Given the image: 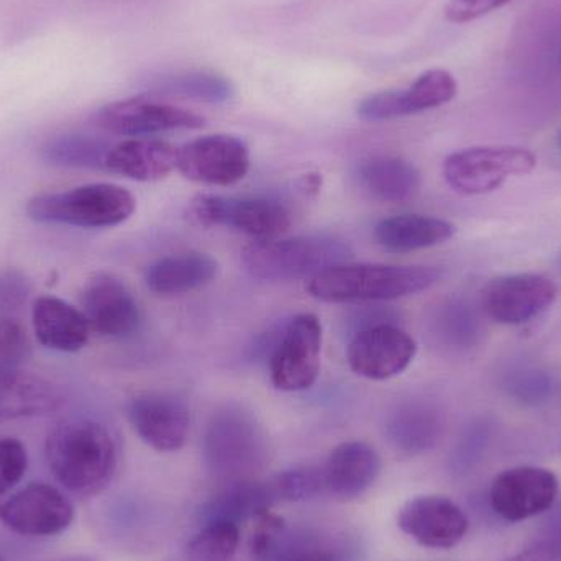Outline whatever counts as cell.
I'll list each match as a JSON object with an SVG mask.
<instances>
[{"instance_id": "1", "label": "cell", "mask_w": 561, "mask_h": 561, "mask_svg": "<svg viewBox=\"0 0 561 561\" xmlns=\"http://www.w3.org/2000/svg\"><path fill=\"white\" fill-rule=\"evenodd\" d=\"M46 463L59 484L94 496L107 488L117 470V444L107 427L89 419H72L49 431Z\"/></svg>"}, {"instance_id": "2", "label": "cell", "mask_w": 561, "mask_h": 561, "mask_svg": "<svg viewBox=\"0 0 561 561\" xmlns=\"http://www.w3.org/2000/svg\"><path fill=\"white\" fill-rule=\"evenodd\" d=\"M440 278L435 266L343 263L310 278L307 290L322 302H381L431 289Z\"/></svg>"}, {"instance_id": "3", "label": "cell", "mask_w": 561, "mask_h": 561, "mask_svg": "<svg viewBox=\"0 0 561 561\" xmlns=\"http://www.w3.org/2000/svg\"><path fill=\"white\" fill-rule=\"evenodd\" d=\"M353 250L333 236H300L290 239L256 240L245 247L242 263L252 278L286 283L313 278L352 260Z\"/></svg>"}, {"instance_id": "4", "label": "cell", "mask_w": 561, "mask_h": 561, "mask_svg": "<svg viewBox=\"0 0 561 561\" xmlns=\"http://www.w3.org/2000/svg\"><path fill=\"white\" fill-rule=\"evenodd\" d=\"M137 209L130 191L117 184L98 183L59 193L39 194L26 203V216L45 226L111 229L127 222Z\"/></svg>"}, {"instance_id": "5", "label": "cell", "mask_w": 561, "mask_h": 561, "mask_svg": "<svg viewBox=\"0 0 561 561\" xmlns=\"http://www.w3.org/2000/svg\"><path fill=\"white\" fill-rule=\"evenodd\" d=\"M204 454L210 470L220 477L247 480L266 457L265 435L255 415L242 405L219 409L207 425Z\"/></svg>"}, {"instance_id": "6", "label": "cell", "mask_w": 561, "mask_h": 561, "mask_svg": "<svg viewBox=\"0 0 561 561\" xmlns=\"http://www.w3.org/2000/svg\"><path fill=\"white\" fill-rule=\"evenodd\" d=\"M190 216L206 229L230 227L255 240L278 239L293 222L286 204L268 196L199 194L191 201Z\"/></svg>"}, {"instance_id": "7", "label": "cell", "mask_w": 561, "mask_h": 561, "mask_svg": "<svg viewBox=\"0 0 561 561\" xmlns=\"http://www.w3.org/2000/svg\"><path fill=\"white\" fill-rule=\"evenodd\" d=\"M537 158L519 147H473L444 161V178L455 193L481 196L500 190L510 178L533 173Z\"/></svg>"}, {"instance_id": "8", "label": "cell", "mask_w": 561, "mask_h": 561, "mask_svg": "<svg viewBox=\"0 0 561 561\" xmlns=\"http://www.w3.org/2000/svg\"><path fill=\"white\" fill-rule=\"evenodd\" d=\"M322 323L313 313H299L284 323L268 358L270 378L283 392L312 388L322 363Z\"/></svg>"}, {"instance_id": "9", "label": "cell", "mask_w": 561, "mask_h": 561, "mask_svg": "<svg viewBox=\"0 0 561 561\" xmlns=\"http://www.w3.org/2000/svg\"><path fill=\"white\" fill-rule=\"evenodd\" d=\"M91 124L105 134L144 138L174 130H196L206 118L187 108L176 107L151 98H130L99 108Z\"/></svg>"}, {"instance_id": "10", "label": "cell", "mask_w": 561, "mask_h": 561, "mask_svg": "<svg viewBox=\"0 0 561 561\" xmlns=\"http://www.w3.org/2000/svg\"><path fill=\"white\" fill-rule=\"evenodd\" d=\"M178 170L194 183L233 186L250 171V148L236 135H206L180 148Z\"/></svg>"}, {"instance_id": "11", "label": "cell", "mask_w": 561, "mask_h": 561, "mask_svg": "<svg viewBox=\"0 0 561 561\" xmlns=\"http://www.w3.org/2000/svg\"><path fill=\"white\" fill-rule=\"evenodd\" d=\"M417 355V343L396 323H381L353 333L346 362L355 375L386 381L409 368Z\"/></svg>"}, {"instance_id": "12", "label": "cell", "mask_w": 561, "mask_h": 561, "mask_svg": "<svg viewBox=\"0 0 561 561\" xmlns=\"http://www.w3.org/2000/svg\"><path fill=\"white\" fill-rule=\"evenodd\" d=\"M559 286L534 273L491 279L481 293V307L494 322L520 325L542 316L556 304Z\"/></svg>"}, {"instance_id": "13", "label": "cell", "mask_w": 561, "mask_h": 561, "mask_svg": "<svg viewBox=\"0 0 561 561\" xmlns=\"http://www.w3.org/2000/svg\"><path fill=\"white\" fill-rule=\"evenodd\" d=\"M127 417L138 437L161 454L181 450L190 437V408L170 392L135 396L128 402Z\"/></svg>"}, {"instance_id": "14", "label": "cell", "mask_w": 561, "mask_h": 561, "mask_svg": "<svg viewBox=\"0 0 561 561\" xmlns=\"http://www.w3.org/2000/svg\"><path fill=\"white\" fill-rule=\"evenodd\" d=\"M82 313L92 332L105 339H128L141 325V310L127 284L111 273H98L81 293Z\"/></svg>"}, {"instance_id": "15", "label": "cell", "mask_w": 561, "mask_h": 561, "mask_svg": "<svg viewBox=\"0 0 561 561\" xmlns=\"http://www.w3.org/2000/svg\"><path fill=\"white\" fill-rule=\"evenodd\" d=\"M0 520L20 536H56L71 526L75 506L56 488L32 483L0 506Z\"/></svg>"}, {"instance_id": "16", "label": "cell", "mask_w": 561, "mask_h": 561, "mask_svg": "<svg viewBox=\"0 0 561 561\" xmlns=\"http://www.w3.org/2000/svg\"><path fill=\"white\" fill-rule=\"evenodd\" d=\"M559 480L546 468H511L494 478L491 506L503 519L520 523L549 511L559 496Z\"/></svg>"}, {"instance_id": "17", "label": "cell", "mask_w": 561, "mask_h": 561, "mask_svg": "<svg viewBox=\"0 0 561 561\" xmlns=\"http://www.w3.org/2000/svg\"><path fill=\"white\" fill-rule=\"evenodd\" d=\"M458 84L445 69H431L419 76L405 91H382L363 99L358 117L365 122H388L421 114L454 101Z\"/></svg>"}, {"instance_id": "18", "label": "cell", "mask_w": 561, "mask_h": 561, "mask_svg": "<svg viewBox=\"0 0 561 561\" xmlns=\"http://www.w3.org/2000/svg\"><path fill=\"white\" fill-rule=\"evenodd\" d=\"M398 526L405 536L427 549L448 550L463 540L468 519L463 511L442 496H421L399 511Z\"/></svg>"}, {"instance_id": "19", "label": "cell", "mask_w": 561, "mask_h": 561, "mask_svg": "<svg viewBox=\"0 0 561 561\" xmlns=\"http://www.w3.org/2000/svg\"><path fill=\"white\" fill-rule=\"evenodd\" d=\"M381 473V458L366 442H343L333 448L322 470L323 490L335 500L363 496Z\"/></svg>"}, {"instance_id": "20", "label": "cell", "mask_w": 561, "mask_h": 561, "mask_svg": "<svg viewBox=\"0 0 561 561\" xmlns=\"http://www.w3.org/2000/svg\"><path fill=\"white\" fill-rule=\"evenodd\" d=\"M180 148L157 138H130L112 145L104 170L138 183H153L178 170Z\"/></svg>"}, {"instance_id": "21", "label": "cell", "mask_w": 561, "mask_h": 561, "mask_svg": "<svg viewBox=\"0 0 561 561\" xmlns=\"http://www.w3.org/2000/svg\"><path fill=\"white\" fill-rule=\"evenodd\" d=\"M32 323L36 340L59 353L81 352L92 332L82 310L56 296H39L35 300Z\"/></svg>"}, {"instance_id": "22", "label": "cell", "mask_w": 561, "mask_h": 561, "mask_svg": "<svg viewBox=\"0 0 561 561\" xmlns=\"http://www.w3.org/2000/svg\"><path fill=\"white\" fill-rule=\"evenodd\" d=\"M219 275V262L209 253L184 252L163 256L145 273L148 289L157 296H183L213 283Z\"/></svg>"}, {"instance_id": "23", "label": "cell", "mask_w": 561, "mask_h": 561, "mask_svg": "<svg viewBox=\"0 0 561 561\" xmlns=\"http://www.w3.org/2000/svg\"><path fill=\"white\" fill-rule=\"evenodd\" d=\"M359 187L379 203L401 204L414 199L421 191V173L404 158L379 154L356 168Z\"/></svg>"}, {"instance_id": "24", "label": "cell", "mask_w": 561, "mask_h": 561, "mask_svg": "<svg viewBox=\"0 0 561 561\" xmlns=\"http://www.w3.org/2000/svg\"><path fill=\"white\" fill-rule=\"evenodd\" d=\"M455 224L422 214H401L379 220L375 240L382 250L391 253H412L432 249L454 239Z\"/></svg>"}, {"instance_id": "25", "label": "cell", "mask_w": 561, "mask_h": 561, "mask_svg": "<svg viewBox=\"0 0 561 561\" xmlns=\"http://www.w3.org/2000/svg\"><path fill=\"white\" fill-rule=\"evenodd\" d=\"M440 414L431 402L412 399L392 409L386 421V434L398 450L419 454L427 450L440 434Z\"/></svg>"}, {"instance_id": "26", "label": "cell", "mask_w": 561, "mask_h": 561, "mask_svg": "<svg viewBox=\"0 0 561 561\" xmlns=\"http://www.w3.org/2000/svg\"><path fill=\"white\" fill-rule=\"evenodd\" d=\"M58 402V391L49 382L23 375L22 369L0 376V417L45 414Z\"/></svg>"}, {"instance_id": "27", "label": "cell", "mask_w": 561, "mask_h": 561, "mask_svg": "<svg viewBox=\"0 0 561 561\" xmlns=\"http://www.w3.org/2000/svg\"><path fill=\"white\" fill-rule=\"evenodd\" d=\"M151 92L171 98L196 99V101L224 104L236 94L232 81L226 76L209 71H183L154 78Z\"/></svg>"}, {"instance_id": "28", "label": "cell", "mask_w": 561, "mask_h": 561, "mask_svg": "<svg viewBox=\"0 0 561 561\" xmlns=\"http://www.w3.org/2000/svg\"><path fill=\"white\" fill-rule=\"evenodd\" d=\"M112 145L91 135L66 134L49 138L43 147V158L61 168H101Z\"/></svg>"}, {"instance_id": "29", "label": "cell", "mask_w": 561, "mask_h": 561, "mask_svg": "<svg viewBox=\"0 0 561 561\" xmlns=\"http://www.w3.org/2000/svg\"><path fill=\"white\" fill-rule=\"evenodd\" d=\"M432 332L450 348H470L480 336V319L463 300H448L435 312Z\"/></svg>"}, {"instance_id": "30", "label": "cell", "mask_w": 561, "mask_h": 561, "mask_svg": "<svg viewBox=\"0 0 561 561\" xmlns=\"http://www.w3.org/2000/svg\"><path fill=\"white\" fill-rule=\"evenodd\" d=\"M239 546V524L210 519L187 543V556L193 561H229Z\"/></svg>"}, {"instance_id": "31", "label": "cell", "mask_w": 561, "mask_h": 561, "mask_svg": "<svg viewBox=\"0 0 561 561\" xmlns=\"http://www.w3.org/2000/svg\"><path fill=\"white\" fill-rule=\"evenodd\" d=\"M273 500L302 501L323 490L322 470L312 467L283 471L268 483Z\"/></svg>"}, {"instance_id": "32", "label": "cell", "mask_w": 561, "mask_h": 561, "mask_svg": "<svg viewBox=\"0 0 561 561\" xmlns=\"http://www.w3.org/2000/svg\"><path fill=\"white\" fill-rule=\"evenodd\" d=\"M32 355V343L22 323L0 317V376L20 371Z\"/></svg>"}, {"instance_id": "33", "label": "cell", "mask_w": 561, "mask_h": 561, "mask_svg": "<svg viewBox=\"0 0 561 561\" xmlns=\"http://www.w3.org/2000/svg\"><path fill=\"white\" fill-rule=\"evenodd\" d=\"M504 388L517 401L540 404L552 396V378L536 368H520L507 375Z\"/></svg>"}, {"instance_id": "34", "label": "cell", "mask_w": 561, "mask_h": 561, "mask_svg": "<svg viewBox=\"0 0 561 561\" xmlns=\"http://www.w3.org/2000/svg\"><path fill=\"white\" fill-rule=\"evenodd\" d=\"M28 468L25 445L16 438H0V497L22 481Z\"/></svg>"}, {"instance_id": "35", "label": "cell", "mask_w": 561, "mask_h": 561, "mask_svg": "<svg viewBox=\"0 0 561 561\" xmlns=\"http://www.w3.org/2000/svg\"><path fill=\"white\" fill-rule=\"evenodd\" d=\"M255 527H253L252 539H250V552L253 560H270L272 553L275 552L276 542L283 534L284 520L276 516L270 507L256 513Z\"/></svg>"}, {"instance_id": "36", "label": "cell", "mask_w": 561, "mask_h": 561, "mask_svg": "<svg viewBox=\"0 0 561 561\" xmlns=\"http://www.w3.org/2000/svg\"><path fill=\"white\" fill-rule=\"evenodd\" d=\"M32 293L30 279L19 270L0 272V316L7 317L25 306Z\"/></svg>"}, {"instance_id": "37", "label": "cell", "mask_w": 561, "mask_h": 561, "mask_svg": "<svg viewBox=\"0 0 561 561\" xmlns=\"http://www.w3.org/2000/svg\"><path fill=\"white\" fill-rule=\"evenodd\" d=\"M513 0H450L445 16L451 23H468L507 5Z\"/></svg>"}, {"instance_id": "38", "label": "cell", "mask_w": 561, "mask_h": 561, "mask_svg": "<svg viewBox=\"0 0 561 561\" xmlns=\"http://www.w3.org/2000/svg\"><path fill=\"white\" fill-rule=\"evenodd\" d=\"M396 319L398 316L388 307H359L350 316L348 325L353 333H356L359 330L369 329V327L381 325V323H396Z\"/></svg>"}, {"instance_id": "39", "label": "cell", "mask_w": 561, "mask_h": 561, "mask_svg": "<svg viewBox=\"0 0 561 561\" xmlns=\"http://www.w3.org/2000/svg\"><path fill=\"white\" fill-rule=\"evenodd\" d=\"M559 549L553 543L540 542L504 561H557Z\"/></svg>"}, {"instance_id": "40", "label": "cell", "mask_w": 561, "mask_h": 561, "mask_svg": "<svg viewBox=\"0 0 561 561\" xmlns=\"http://www.w3.org/2000/svg\"><path fill=\"white\" fill-rule=\"evenodd\" d=\"M286 561H333L325 552H304Z\"/></svg>"}, {"instance_id": "41", "label": "cell", "mask_w": 561, "mask_h": 561, "mask_svg": "<svg viewBox=\"0 0 561 561\" xmlns=\"http://www.w3.org/2000/svg\"><path fill=\"white\" fill-rule=\"evenodd\" d=\"M302 190H306L307 193H317L320 190V184H322V178L319 174H306L302 178Z\"/></svg>"}, {"instance_id": "42", "label": "cell", "mask_w": 561, "mask_h": 561, "mask_svg": "<svg viewBox=\"0 0 561 561\" xmlns=\"http://www.w3.org/2000/svg\"><path fill=\"white\" fill-rule=\"evenodd\" d=\"M557 268H559V272L561 273V253L557 256Z\"/></svg>"}, {"instance_id": "43", "label": "cell", "mask_w": 561, "mask_h": 561, "mask_svg": "<svg viewBox=\"0 0 561 561\" xmlns=\"http://www.w3.org/2000/svg\"><path fill=\"white\" fill-rule=\"evenodd\" d=\"M557 144H559V148H560V151H561V128H560V131H559V137H557Z\"/></svg>"}, {"instance_id": "44", "label": "cell", "mask_w": 561, "mask_h": 561, "mask_svg": "<svg viewBox=\"0 0 561 561\" xmlns=\"http://www.w3.org/2000/svg\"><path fill=\"white\" fill-rule=\"evenodd\" d=\"M71 561H92V560H89V559H75V560H71Z\"/></svg>"}, {"instance_id": "45", "label": "cell", "mask_w": 561, "mask_h": 561, "mask_svg": "<svg viewBox=\"0 0 561 561\" xmlns=\"http://www.w3.org/2000/svg\"><path fill=\"white\" fill-rule=\"evenodd\" d=\"M0 561H2V559H0Z\"/></svg>"}]
</instances>
